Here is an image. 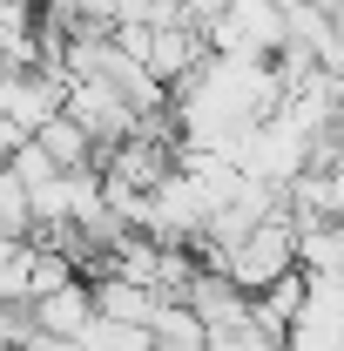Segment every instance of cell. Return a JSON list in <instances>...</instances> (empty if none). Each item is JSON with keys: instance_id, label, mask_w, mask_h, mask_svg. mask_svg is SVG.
Listing matches in <instances>:
<instances>
[{"instance_id": "1", "label": "cell", "mask_w": 344, "mask_h": 351, "mask_svg": "<svg viewBox=\"0 0 344 351\" xmlns=\"http://www.w3.org/2000/svg\"><path fill=\"white\" fill-rule=\"evenodd\" d=\"M291 270H304V263H297V217H270L257 237L230 257V270H223V277H230L236 291L263 298V291H270V284H284Z\"/></svg>"}, {"instance_id": "2", "label": "cell", "mask_w": 344, "mask_h": 351, "mask_svg": "<svg viewBox=\"0 0 344 351\" xmlns=\"http://www.w3.org/2000/svg\"><path fill=\"white\" fill-rule=\"evenodd\" d=\"M182 304L210 324V338H223V331H257V298H250V291H236V284H230V277H216V270L196 277V291H189Z\"/></svg>"}, {"instance_id": "3", "label": "cell", "mask_w": 344, "mask_h": 351, "mask_svg": "<svg viewBox=\"0 0 344 351\" xmlns=\"http://www.w3.org/2000/svg\"><path fill=\"white\" fill-rule=\"evenodd\" d=\"M95 311L108 317V324H156V311H162V298L149 291V284H129V277H95Z\"/></svg>"}, {"instance_id": "4", "label": "cell", "mask_w": 344, "mask_h": 351, "mask_svg": "<svg viewBox=\"0 0 344 351\" xmlns=\"http://www.w3.org/2000/svg\"><path fill=\"white\" fill-rule=\"evenodd\" d=\"M34 142H41V149H47V156H54L68 176H75V169H101V149H95V135H88L75 115H54Z\"/></svg>"}, {"instance_id": "5", "label": "cell", "mask_w": 344, "mask_h": 351, "mask_svg": "<svg viewBox=\"0 0 344 351\" xmlns=\"http://www.w3.org/2000/svg\"><path fill=\"white\" fill-rule=\"evenodd\" d=\"M149 331H156V351H210V324L189 304H162Z\"/></svg>"}, {"instance_id": "6", "label": "cell", "mask_w": 344, "mask_h": 351, "mask_svg": "<svg viewBox=\"0 0 344 351\" xmlns=\"http://www.w3.org/2000/svg\"><path fill=\"white\" fill-rule=\"evenodd\" d=\"M88 351H156V331H142V324H108V317H95V331H88Z\"/></svg>"}, {"instance_id": "7", "label": "cell", "mask_w": 344, "mask_h": 351, "mask_svg": "<svg viewBox=\"0 0 344 351\" xmlns=\"http://www.w3.org/2000/svg\"><path fill=\"white\" fill-rule=\"evenodd\" d=\"M0 7H47V0H0Z\"/></svg>"}]
</instances>
